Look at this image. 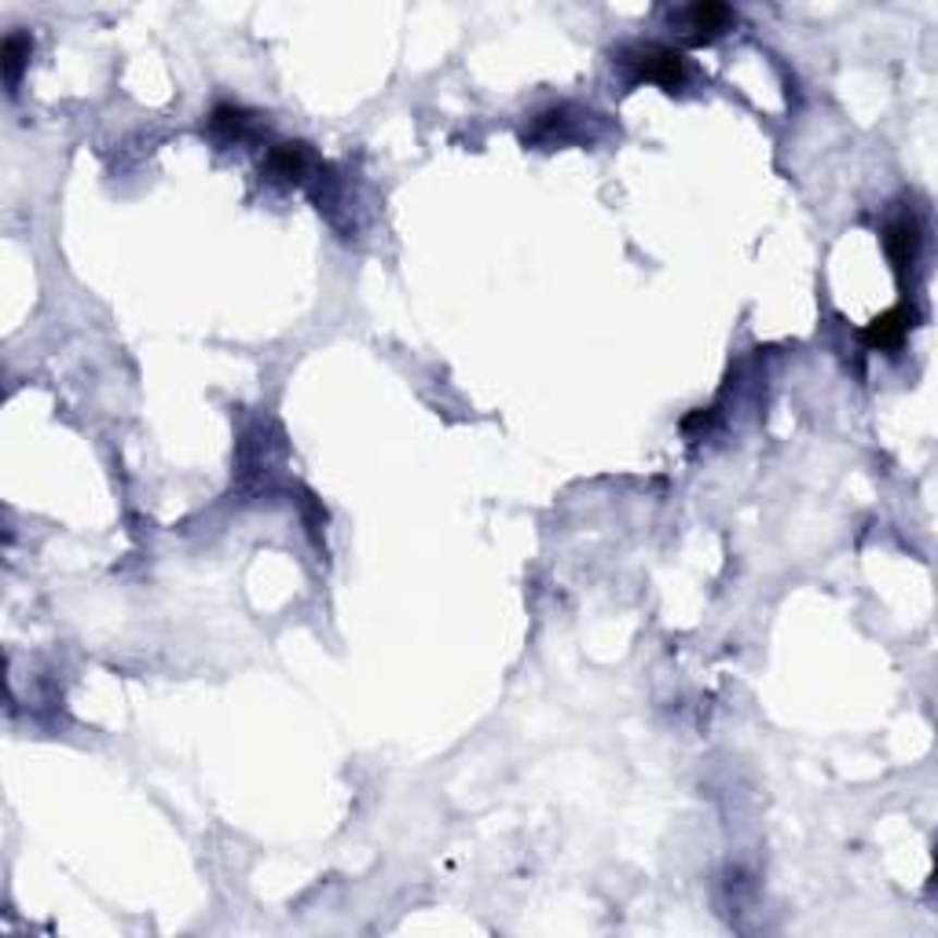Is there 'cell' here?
Wrapping results in <instances>:
<instances>
[{
	"label": "cell",
	"mask_w": 938,
	"mask_h": 938,
	"mask_svg": "<svg viewBox=\"0 0 938 938\" xmlns=\"http://www.w3.org/2000/svg\"><path fill=\"white\" fill-rule=\"evenodd\" d=\"M209 121H214L217 133L235 136V139L249 136V129H254V114H249V110H242V107H231V103L217 107V110H214V118H209Z\"/></svg>",
	"instance_id": "cell-7"
},
{
	"label": "cell",
	"mask_w": 938,
	"mask_h": 938,
	"mask_svg": "<svg viewBox=\"0 0 938 938\" xmlns=\"http://www.w3.org/2000/svg\"><path fill=\"white\" fill-rule=\"evenodd\" d=\"M733 15L726 4H715V0H704V4H693L682 12V29L690 45H711L715 37H722L726 29L733 26Z\"/></svg>",
	"instance_id": "cell-2"
},
{
	"label": "cell",
	"mask_w": 938,
	"mask_h": 938,
	"mask_svg": "<svg viewBox=\"0 0 938 938\" xmlns=\"http://www.w3.org/2000/svg\"><path fill=\"white\" fill-rule=\"evenodd\" d=\"M628 63L634 66V81H657L668 93L682 88L685 77H690V63L668 45H634L628 52Z\"/></svg>",
	"instance_id": "cell-1"
},
{
	"label": "cell",
	"mask_w": 938,
	"mask_h": 938,
	"mask_svg": "<svg viewBox=\"0 0 938 938\" xmlns=\"http://www.w3.org/2000/svg\"><path fill=\"white\" fill-rule=\"evenodd\" d=\"M887 254H891V265L899 276H905V268H913L916 260V249H921V224H916L913 217H902L894 220L891 228H887Z\"/></svg>",
	"instance_id": "cell-5"
},
{
	"label": "cell",
	"mask_w": 938,
	"mask_h": 938,
	"mask_svg": "<svg viewBox=\"0 0 938 938\" xmlns=\"http://www.w3.org/2000/svg\"><path fill=\"white\" fill-rule=\"evenodd\" d=\"M910 327H913V312L905 305H899V308L884 312V316H876L869 327L862 330V341L869 349H876V352H891V349H899L905 341Z\"/></svg>",
	"instance_id": "cell-3"
},
{
	"label": "cell",
	"mask_w": 938,
	"mask_h": 938,
	"mask_svg": "<svg viewBox=\"0 0 938 938\" xmlns=\"http://www.w3.org/2000/svg\"><path fill=\"white\" fill-rule=\"evenodd\" d=\"M26 59H29V40L23 34H8L4 48H0V66H4V77L12 88L19 85V74H23Z\"/></svg>",
	"instance_id": "cell-6"
},
{
	"label": "cell",
	"mask_w": 938,
	"mask_h": 938,
	"mask_svg": "<svg viewBox=\"0 0 938 938\" xmlns=\"http://www.w3.org/2000/svg\"><path fill=\"white\" fill-rule=\"evenodd\" d=\"M312 166H316V155L305 144H279L268 155V173L290 180V184H305Z\"/></svg>",
	"instance_id": "cell-4"
}]
</instances>
